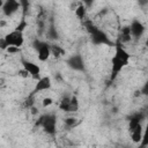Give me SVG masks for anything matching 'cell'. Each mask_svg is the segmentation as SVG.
Instances as JSON below:
<instances>
[{"mask_svg": "<svg viewBox=\"0 0 148 148\" xmlns=\"http://www.w3.org/2000/svg\"><path fill=\"white\" fill-rule=\"evenodd\" d=\"M24 44V34L17 30H12L8 34L5 35L0 39V49L1 50H7L8 47H16L21 49L22 45Z\"/></svg>", "mask_w": 148, "mask_h": 148, "instance_id": "cell-3", "label": "cell"}, {"mask_svg": "<svg viewBox=\"0 0 148 148\" xmlns=\"http://www.w3.org/2000/svg\"><path fill=\"white\" fill-rule=\"evenodd\" d=\"M143 119H145V114L141 113V112L131 116V117H130V121H128V130L135 127V126L139 125V124H142Z\"/></svg>", "mask_w": 148, "mask_h": 148, "instance_id": "cell-14", "label": "cell"}, {"mask_svg": "<svg viewBox=\"0 0 148 148\" xmlns=\"http://www.w3.org/2000/svg\"><path fill=\"white\" fill-rule=\"evenodd\" d=\"M28 25H29V23H28V22L25 21V18L23 17V18H21V21L18 22V24L15 27V30L23 32V31H24V29H25V28H28Z\"/></svg>", "mask_w": 148, "mask_h": 148, "instance_id": "cell-18", "label": "cell"}, {"mask_svg": "<svg viewBox=\"0 0 148 148\" xmlns=\"http://www.w3.org/2000/svg\"><path fill=\"white\" fill-rule=\"evenodd\" d=\"M64 123H65V125H66L67 127L72 128V127H74V126L77 125V119H76L75 117H67V118L64 120Z\"/></svg>", "mask_w": 148, "mask_h": 148, "instance_id": "cell-17", "label": "cell"}, {"mask_svg": "<svg viewBox=\"0 0 148 148\" xmlns=\"http://www.w3.org/2000/svg\"><path fill=\"white\" fill-rule=\"evenodd\" d=\"M74 12H75V15H76V17H77L79 20L86 21V17H87V8H86V6H84L83 3H80V5L74 9Z\"/></svg>", "mask_w": 148, "mask_h": 148, "instance_id": "cell-16", "label": "cell"}, {"mask_svg": "<svg viewBox=\"0 0 148 148\" xmlns=\"http://www.w3.org/2000/svg\"><path fill=\"white\" fill-rule=\"evenodd\" d=\"M53 104V99L51 98V97H44L43 99H42V105L44 106V108H47V106H50V105H52Z\"/></svg>", "mask_w": 148, "mask_h": 148, "instance_id": "cell-19", "label": "cell"}, {"mask_svg": "<svg viewBox=\"0 0 148 148\" xmlns=\"http://www.w3.org/2000/svg\"><path fill=\"white\" fill-rule=\"evenodd\" d=\"M59 110L65 113H74L80 109V102L76 95H65L61 97L59 105Z\"/></svg>", "mask_w": 148, "mask_h": 148, "instance_id": "cell-5", "label": "cell"}, {"mask_svg": "<svg viewBox=\"0 0 148 148\" xmlns=\"http://www.w3.org/2000/svg\"><path fill=\"white\" fill-rule=\"evenodd\" d=\"M52 87V80L50 76L45 75V76H40V79H38L36 81V84L32 89V94H39L43 91H47L50 90Z\"/></svg>", "mask_w": 148, "mask_h": 148, "instance_id": "cell-9", "label": "cell"}, {"mask_svg": "<svg viewBox=\"0 0 148 148\" xmlns=\"http://www.w3.org/2000/svg\"><path fill=\"white\" fill-rule=\"evenodd\" d=\"M130 131V135H131V140L133 143H140L142 138H143V127H142V124H139L136 125L135 127L128 130Z\"/></svg>", "mask_w": 148, "mask_h": 148, "instance_id": "cell-12", "label": "cell"}, {"mask_svg": "<svg viewBox=\"0 0 148 148\" xmlns=\"http://www.w3.org/2000/svg\"><path fill=\"white\" fill-rule=\"evenodd\" d=\"M43 132L50 136H54L57 133V116L52 112H47L39 118L38 121Z\"/></svg>", "mask_w": 148, "mask_h": 148, "instance_id": "cell-4", "label": "cell"}, {"mask_svg": "<svg viewBox=\"0 0 148 148\" xmlns=\"http://www.w3.org/2000/svg\"><path fill=\"white\" fill-rule=\"evenodd\" d=\"M34 49L37 52L38 60L42 61V62L47 61L49 58L51 57V44L49 42L35 39V42H34Z\"/></svg>", "mask_w": 148, "mask_h": 148, "instance_id": "cell-6", "label": "cell"}, {"mask_svg": "<svg viewBox=\"0 0 148 148\" xmlns=\"http://www.w3.org/2000/svg\"><path fill=\"white\" fill-rule=\"evenodd\" d=\"M84 27L90 36V40L95 45H114V43L110 39L108 34L101 28L96 27L90 21H84Z\"/></svg>", "mask_w": 148, "mask_h": 148, "instance_id": "cell-2", "label": "cell"}, {"mask_svg": "<svg viewBox=\"0 0 148 148\" xmlns=\"http://www.w3.org/2000/svg\"><path fill=\"white\" fill-rule=\"evenodd\" d=\"M21 66H22V69H24L29 74V76L31 79H34L36 81L38 79H40V72H42V69H40V66L37 65L36 62L22 58L21 59Z\"/></svg>", "mask_w": 148, "mask_h": 148, "instance_id": "cell-7", "label": "cell"}, {"mask_svg": "<svg viewBox=\"0 0 148 148\" xmlns=\"http://www.w3.org/2000/svg\"><path fill=\"white\" fill-rule=\"evenodd\" d=\"M130 28V31H131V35H132V38H135V39H139L142 37V35L145 34V25L141 21H139L138 18H134L131 24L128 25Z\"/></svg>", "mask_w": 148, "mask_h": 148, "instance_id": "cell-11", "label": "cell"}, {"mask_svg": "<svg viewBox=\"0 0 148 148\" xmlns=\"http://www.w3.org/2000/svg\"><path fill=\"white\" fill-rule=\"evenodd\" d=\"M2 5H3V1H1V0H0V9L2 8Z\"/></svg>", "mask_w": 148, "mask_h": 148, "instance_id": "cell-20", "label": "cell"}, {"mask_svg": "<svg viewBox=\"0 0 148 148\" xmlns=\"http://www.w3.org/2000/svg\"><path fill=\"white\" fill-rule=\"evenodd\" d=\"M132 39V35H131V31H130V28L128 25L127 27H124L120 29V32H119V38H118V42L120 44H125L127 42H130Z\"/></svg>", "mask_w": 148, "mask_h": 148, "instance_id": "cell-13", "label": "cell"}, {"mask_svg": "<svg viewBox=\"0 0 148 148\" xmlns=\"http://www.w3.org/2000/svg\"><path fill=\"white\" fill-rule=\"evenodd\" d=\"M66 65L71 69L76 71V72H82V71H84V67H86L84 66V59L80 53H74V54L69 56L66 59Z\"/></svg>", "mask_w": 148, "mask_h": 148, "instance_id": "cell-8", "label": "cell"}, {"mask_svg": "<svg viewBox=\"0 0 148 148\" xmlns=\"http://www.w3.org/2000/svg\"><path fill=\"white\" fill-rule=\"evenodd\" d=\"M20 6H21V3L16 0H7V1H3L1 10L6 17H10L17 13Z\"/></svg>", "mask_w": 148, "mask_h": 148, "instance_id": "cell-10", "label": "cell"}, {"mask_svg": "<svg viewBox=\"0 0 148 148\" xmlns=\"http://www.w3.org/2000/svg\"><path fill=\"white\" fill-rule=\"evenodd\" d=\"M131 61V54L125 49L123 44H120L118 40L114 43V53L110 59L111 71H110V81H114L117 76L130 65Z\"/></svg>", "mask_w": 148, "mask_h": 148, "instance_id": "cell-1", "label": "cell"}, {"mask_svg": "<svg viewBox=\"0 0 148 148\" xmlns=\"http://www.w3.org/2000/svg\"><path fill=\"white\" fill-rule=\"evenodd\" d=\"M65 50L60 46V45H57V44H51V56H53L56 59H59L61 57L65 56Z\"/></svg>", "mask_w": 148, "mask_h": 148, "instance_id": "cell-15", "label": "cell"}]
</instances>
